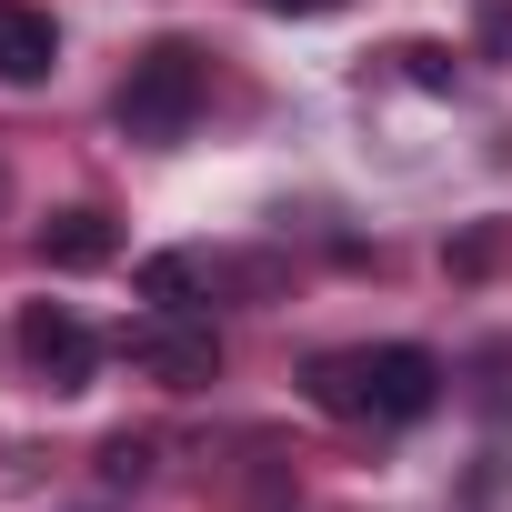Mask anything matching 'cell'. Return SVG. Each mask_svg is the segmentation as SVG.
Listing matches in <instances>:
<instances>
[{
  "label": "cell",
  "mask_w": 512,
  "mask_h": 512,
  "mask_svg": "<svg viewBox=\"0 0 512 512\" xmlns=\"http://www.w3.org/2000/svg\"><path fill=\"white\" fill-rule=\"evenodd\" d=\"M302 392L332 422H422L442 402V362L422 342H372V352H322L302 372Z\"/></svg>",
  "instance_id": "6da1fadb"
},
{
  "label": "cell",
  "mask_w": 512,
  "mask_h": 512,
  "mask_svg": "<svg viewBox=\"0 0 512 512\" xmlns=\"http://www.w3.org/2000/svg\"><path fill=\"white\" fill-rule=\"evenodd\" d=\"M201 101H211L201 51L161 41V51H141V61H131V81H121V131H131V141H181V131L201 121Z\"/></svg>",
  "instance_id": "7a4b0ae2"
},
{
  "label": "cell",
  "mask_w": 512,
  "mask_h": 512,
  "mask_svg": "<svg viewBox=\"0 0 512 512\" xmlns=\"http://www.w3.org/2000/svg\"><path fill=\"white\" fill-rule=\"evenodd\" d=\"M131 362H141L161 392H201V382H221V332L191 322V312H161V322L131 332Z\"/></svg>",
  "instance_id": "3957f363"
},
{
  "label": "cell",
  "mask_w": 512,
  "mask_h": 512,
  "mask_svg": "<svg viewBox=\"0 0 512 512\" xmlns=\"http://www.w3.org/2000/svg\"><path fill=\"white\" fill-rule=\"evenodd\" d=\"M21 352H31V372H41L51 392H81L91 362H101V342H91V322H81L71 302H31V312H21Z\"/></svg>",
  "instance_id": "277c9868"
},
{
  "label": "cell",
  "mask_w": 512,
  "mask_h": 512,
  "mask_svg": "<svg viewBox=\"0 0 512 512\" xmlns=\"http://www.w3.org/2000/svg\"><path fill=\"white\" fill-rule=\"evenodd\" d=\"M61 71V31H51V11H31V0H0V81H51Z\"/></svg>",
  "instance_id": "5b68a950"
},
{
  "label": "cell",
  "mask_w": 512,
  "mask_h": 512,
  "mask_svg": "<svg viewBox=\"0 0 512 512\" xmlns=\"http://www.w3.org/2000/svg\"><path fill=\"white\" fill-rule=\"evenodd\" d=\"M121 251V221L111 211H61V221H41V262L51 272H101Z\"/></svg>",
  "instance_id": "8992f818"
},
{
  "label": "cell",
  "mask_w": 512,
  "mask_h": 512,
  "mask_svg": "<svg viewBox=\"0 0 512 512\" xmlns=\"http://www.w3.org/2000/svg\"><path fill=\"white\" fill-rule=\"evenodd\" d=\"M131 292L151 312H201L211 302V262H201V251H151V262L131 272Z\"/></svg>",
  "instance_id": "52a82bcc"
},
{
  "label": "cell",
  "mask_w": 512,
  "mask_h": 512,
  "mask_svg": "<svg viewBox=\"0 0 512 512\" xmlns=\"http://www.w3.org/2000/svg\"><path fill=\"white\" fill-rule=\"evenodd\" d=\"M101 472H111V482H141V472H151V442H141V432L101 442Z\"/></svg>",
  "instance_id": "ba28073f"
},
{
  "label": "cell",
  "mask_w": 512,
  "mask_h": 512,
  "mask_svg": "<svg viewBox=\"0 0 512 512\" xmlns=\"http://www.w3.org/2000/svg\"><path fill=\"white\" fill-rule=\"evenodd\" d=\"M402 61H412V81H422V91H452V51H432V41H412Z\"/></svg>",
  "instance_id": "9c48e42d"
},
{
  "label": "cell",
  "mask_w": 512,
  "mask_h": 512,
  "mask_svg": "<svg viewBox=\"0 0 512 512\" xmlns=\"http://www.w3.org/2000/svg\"><path fill=\"white\" fill-rule=\"evenodd\" d=\"M262 11H292V21H312V11H342V0H262Z\"/></svg>",
  "instance_id": "30bf717a"
}]
</instances>
